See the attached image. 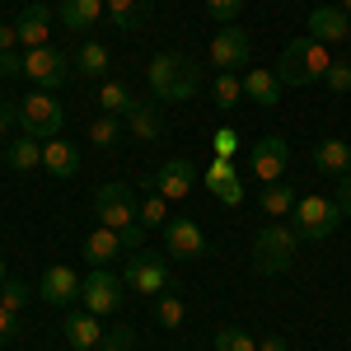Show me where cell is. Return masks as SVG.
Masks as SVG:
<instances>
[{
	"instance_id": "obj_1",
	"label": "cell",
	"mask_w": 351,
	"mask_h": 351,
	"mask_svg": "<svg viewBox=\"0 0 351 351\" xmlns=\"http://www.w3.org/2000/svg\"><path fill=\"white\" fill-rule=\"evenodd\" d=\"M145 80H150V94L160 104H188V99L202 94V66L183 52H160L150 61Z\"/></svg>"
},
{
	"instance_id": "obj_2",
	"label": "cell",
	"mask_w": 351,
	"mask_h": 351,
	"mask_svg": "<svg viewBox=\"0 0 351 351\" xmlns=\"http://www.w3.org/2000/svg\"><path fill=\"white\" fill-rule=\"evenodd\" d=\"M332 66V56H328V47L319 43V38H295V43H286V52H281V61H276V80L281 84H314L324 80V71Z\"/></svg>"
},
{
	"instance_id": "obj_3",
	"label": "cell",
	"mask_w": 351,
	"mask_h": 351,
	"mask_svg": "<svg viewBox=\"0 0 351 351\" xmlns=\"http://www.w3.org/2000/svg\"><path fill=\"white\" fill-rule=\"evenodd\" d=\"M295 248H300L295 225H281V220L263 225L258 239H253V271H258V276H281V271H291Z\"/></svg>"
},
{
	"instance_id": "obj_4",
	"label": "cell",
	"mask_w": 351,
	"mask_h": 351,
	"mask_svg": "<svg viewBox=\"0 0 351 351\" xmlns=\"http://www.w3.org/2000/svg\"><path fill=\"white\" fill-rule=\"evenodd\" d=\"M19 132L33 136V141H56L61 136V127H66V108L56 104L47 89H38V94H28V99H19Z\"/></svg>"
},
{
	"instance_id": "obj_5",
	"label": "cell",
	"mask_w": 351,
	"mask_h": 351,
	"mask_svg": "<svg viewBox=\"0 0 351 351\" xmlns=\"http://www.w3.org/2000/svg\"><path fill=\"white\" fill-rule=\"evenodd\" d=\"M94 216L108 230H127L141 216V202H136V192L127 183H104V188L94 192Z\"/></svg>"
},
{
	"instance_id": "obj_6",
	"label": "cell",
	"mask_w": 351,
	"mask_h": 351,
	"mask_svg": "<svg viewBox=\"0 0 351 351\" xmlns=\"http://www.w3.org/2000/svg\"><path fill=\"white\" fill-rule=\"evenodd\" d=\"M291 216H295V234L300 239H328V234L342 225V206L328 202V197H300Z\"/></svg>"
},
{
	"instance_id": "obj_7",
	"label": "cell",
	"mask_w": 351,
	"mask_h": 351,
	"mask_svg": "<svg viewBox=\"0 0 351 351\" xmlns=\"http://www.w3.org/2000/svg\"><path fill=\"white\" fill-rule=\"evenodd\" d=\"M122 281H127V291H141V295H164L169 291V263H164L160 253H132L127 258V271H122Z\"/></svg>"
},
{
	"instance_id": "obj_8",
	"label": "cell",
	"mask_w": 351,
	"mask_h": 351,
	"mask_svg": "<svg viewBox=\"0 0 351 351\" xmlns=\"http://www.w3.org/2000/svg\"><path fill=\"white\" fill-rule=\"evenodd\" d=\"M164 248H169V258H178V263H197V258L211 253V243H206V234H202V225L188 220V216L164 220Z\"/></svg>"
},
{
	"instance_id": "obj_9",
	"label": "cell",
	"mask_w": 351,
	"mask_h": 351,
	"mask_svg": "<svg viewBox=\"0 0 351 351\" xmlns=\"http://www.w3.org/2000/svg\"><path fill=\"white\" fill-rule=\"evenodd\" d=\"M71 56L66 52H56V47H33V52H24V75L38 89H56V84H66L71 80Z\"/></svg>"
},
{
	"instance_id": "obj_10",
	"label": "cell",
	"mask_w": 351,
	"mask_h": 351,
	"mask_svg": "<svg viewBox=\"0 0 351 351\" xmlns=\"http://www.w3.org/2000/svg\"><path fill=\"white\" fill-rule=\"evenodd\" d=\"M122 291H127V281H122V276H112L108 267H94L80 281V300H84V309H89V314H112V309L122 304Z\"/></svg>"
},
{
	"instance_id": "obj_11",
	"label": "cell",
	"mask_w": 351,
	"mask_h": 351,
	"mask_svg": "<svg viewBox=\"0 0 351 351\" xmlns=\"http://www.w3.org/2000/svg\"><path fill=\"white\" fill-rule=\"evenodd\" d=\"M253 61V43H248V33H243L239 24H225L211 38V66L216 71H239V66H248Z\"/></svg>"
},
{
	"instance_id": "obj_12",
	"label": "cell",
	"mask_w": 351,
	"mask_h": 351,
	"mask_svg": "<svg viewBox=\"0 0 351 351\" xmlns=\"http://www.w3.org/2000/svg\"><path fill=\"white\" fill-rule=\"evenodd\" d=\"M150 183V192H160L164 202H183L192 188H197V169H192V160H169L155 173V178H145Z\"/></svg>"
},
{
	"instance_id": "obj_13",
	"label": "cell",
	"mask_w": 351,
	"mask_h": 351,
	"mask_svg": "<svg viewBox=\"0 0 351 351\" xmlns=\"http://www.w3.org/2000/svg\"><path fill=\"white\" fill-rule=\"evenodd\" d=\"M248 164H253V173H258L263 183H276V178L286 173V164H291V145H286L281 136H263V141L253 145Z\"/></svg>"
},
{
	"instance_id": "obj_14",
	"label": "cell",
	"mask_w": 351,
	"mask_h": 351,
	"mask_svg": "<svg viewBox=\"0 0 351 351\" xmlns=\"http://www.w3.org/2000/svg\"><path fill=\"white\" fill-rule=\"evenodd\" d=\"M309 38H319L324 47L351 38V14L337 10V5H314V10H309Z\"/></svg>"
},
{
	"instance_id": "obj_15",
	"label": "cell",
	"mask_w": 351,
	"mask_h": 351,
	"mask_svg": "<svg viewBox=\"0 0 351 351\" xmlns=\"http://www.w3.org/2000/svg\"><path fill=\"white\" fill-rule=\"evenodd\" d=\"M38 295L47 300V304H71V300H80V276L71 267H47L43 271V281H38Z\"/></svg>"
},
{
	"instance_id": "obj_16",
	"label": "cell",
	"mask_w": 351,
	"mask_h": 351,
	"mask_svg": "<svg viewBox=\"0 0 351 351\" xmlns=\"http://www.w3.org/2000/svg\"><path fill=\"white\" fill-rule=\"evenodd\" d=\"M202 183L216 192L225 206H239V202H243V183H239V173H234V164H230V160H211V164H206V173H202Z\"/></svg>"
},
{
	"instance_id": "obj_17",
	"label": "cell",
	"mask_w": 351,
	"mask_h": 351,
	"mask_svg": "<svg viewBox=\"0 0 351 351\" xmlns=\"http://www.w3.org/2000/svg\"><path fill=\"white\" fill-rule=\"evenodd\" d=\"M127 248H122V234L117 230H108V225H94L89 234H84V258L94 263V267H108V263H117Z\"/></svg>"
},
{
	"instance_id": "obj_18",
	"label": "cell",
	"mask_w": 351,
	"mask_h": 351,
	"mask_svg": "<svg viewBox=\"0 0 351 351\" xmlns=\"http://www.w3.org/2000/svg\"><path fill=\"white\" fill-rule=\"evenodd\" d=\"M314 169L328 173V178H342L351 173V141H337V136H324L314 145Z\"/></svg>"
},
{
	"instance_id": "obj_19",
	"label": "cell",
	"mask_w": 351,
	"mask_h": 351,
	"mask_svg": "<svg viewBox=\"0 0 351 351\" xmlns=\"http://www.w3.org/2000/svg\"><path fill=\"white\" fill-rule=\"evenodd\" d=\"M14 28H19V43H24L28 52H33V47H52V43H47V33H52V10H47V5H28L24 14L14 19Z\"/></svg>"
},
{
	"instance_id": "obj_20",
	"label": "cell",
	"mask_w": 351,
	"mask_h": 351,
	"mask_svg": "<svg viewBox=\"0 0 351 351\" xmlns=\"http://www.w3.org/2000/svg\"><path fill=\"white\" fill-rule=\"evenodd\" d=\"M43 169L52 173V178H75L80 173V150L71 145V141H43Z\"/></svg>"
},
{
	"instance_id": "obj_21",
	"label": "cell",
	"mask_w": 351,
	"mask_h": 351,
	"mask_svg": "<svg viewBox=\"0 0 351 351\" xmlns=\"http://www.w3.org/2000/svg\"><path fill=\"white\" fill-rule=\"evenodd\" d=\"M66 342L75 351H99V342H104V328H99V314H89V309H80V314H71L66 319Z\"/></svg>"
},
{
	"instance_id": "obj_22",
	"label": "cell",
	"mask_w": 351,
	"mask_h": 351,
	"mask_svg": "<svg viewBox=\"0 0 351 351\" xmlns=\"http://www.w3.org/2000/svg\"><path fill=\"white\" fill-rule=\"evenodd\" d=\"M127 132H132L136 141H164V136H169V122H164L160 99H155V104H141V108L127 117Z\"/></svg>"
},
{
	"instance_id": "obj_23",
	"label": "cell",
	"mask_w": 351,
	"mask_h": 351,
	"mask_svg": "<svg viewBox=\"0 0 351 351\" xmlns=\"http://www.w3.org/2000/svg\"><path fill=\"white\" fill-rule=\"evenodd\" d=\"M99 108L108 112V117H132L136 108H141V99L132 94V84H122V80H104L99 84Z\"/></svg>"
},
{
	"instance_id": "obj_24",
	"label": "cell",
	"mask_w": 351,
	"mask_h": 351,
	"mask_svg": "<svg viewBox=\"0 0 351 351\" xmlns=\"http://www.w3.org/2000/svg\"><path fill=\"white\" fill-rule=\"evenodd\" d=\"M104 14H108L104 0H61V5H56V19L66 28H94Z\"/></svg>"
},
{
	"instance_id": "obj_25",
	"label": "cell",
	"mask_w": 351,
	"mask_h": 351,
	"mask_svg": "<svg viewBox=\"0 0 351 351\" xmlns=\"http://www.w3.org/2000/svg\"><path fill=\"white\" fill-rule=\"evenodd\" d=\"M243 99H253L258 108H276L281 80H276L271 71H243Z\"/></svg>"
},
{
	"instance_id": "obj_26",
	"label": "cell",
	"mask_w": 351,
	"mask_h": 351,
	"mask_svg": "<svg viewBox=\"0 0 351 351\" xmlns=\"http://www.w3.org/2000/svg\"><path fill=\"white\" fill-rule=\"evenodd\" d=\"M104 5H108L112 28H122V33H136V28L150 19V5H155V0H104Z\"/></svg>"
},
{
	"instance_id": "obj_27",
	"label": "cell",
	"mask_w": 351,
	"mask_h": 351,
	"mask_svg": "<svg viewBox=\"0 0 351 351\" xmlns=\"http://www.w3.org/2000/svg\"><path fill=\"white\" fill-rule=\"evenodd\" d=\"M75 71H80L84 80H104V75H108V47L89 38L80 52H75Z\"/></svg>"
},
{
	"instance_id": "obj_28",
	"label": "cell",
	"mask_w": 351,
	"mask_h": 351,
	"mask_svg": "<svg viewBox=\"0 0 351 351\" xmlns=\"http://www.w3.org/2000/svg\"><path fill=\"white\" fill-rule=\"evenodd\" d=\"M5 160H10V169H19V173L38 169V164H43V141H33V136H19V141H10Z\"/></svg>"
},
{
	"instance_id": "obj_29",
	"label": "cell",
	"mask_w": 351,
	"mask_h": 351,
	"mask_svg": "<svg viewBox=\"0 0 351 351\" xmlns=\"http://www.w3.org/2000/svg\"><path fill=\"white\" fill-rule=\"evenodd\" d=\"M211 99H216V108H239V99H243V80H239V71H216V84H211Z\"/></svg>"
},
{
	"instance_id": "obj_30",
	"label": "cell",
	"mask_w": 351,
	"mask_h": 351,
	"mask_svg": "<svg viewBox=\"0 0 351 351\" xmlns=\"http://www.w3.org/2000/svg\"><path fill=\"white\" fill-rule=\"evenodd\" d=\"M122 136H127V122H122V117H108V112H99V117L89 122V141H94L99 150H112Z\"/></svg>"
},
{
	"instance_id": "obj_31",
	"label": "cell",
	"mask_w": 351,
	"mask_h": 351,
	"mask_svg": "<svg viewBox=\"0 0 351 351\" xmlns=\"http://www.w3.org/2000/svg\"><path fill=\"white\" fill-rule=\"evenodd\" d=\"M295 202L300 197L286 188V183H267V188H263V211H267V216H291Z\"/></svg>"
},
{
	"instance_id": "obj_32",
	"label": "cell",
	"mask_w": 351,
	"mask_h": 351,
	"mask_svg": "<svg viewBox=\"0 0 351 351\" xmlns=\"http://www.w3.org/2000/svg\"><path fill=\"white\" fill-rule=\"evenodd\" d=\"M183 319H188V309H183V300L173 295V291L155 295V324L160 328H183Z\"/></svg>"
},
{
	"instance_id": "obj_33",
	"label": "cell",
	"mask_w": 351,
	"mask_h": 351,
	"mask_svg": "<svg viewBox=\"0 0 351 351\" xmlns=\"http://www.w3.org/2000/svg\"><path fill=\"white\" fill-rule=\"evenodd\" d=\"M216 351H258V337H253L248 328H220Z\"/></svg>"
},
{
	"instance_id": "obj_34",
	"label": "cell",
	"mask_w": 351,
	"mask_h": 351,
	"mask_svg": "<svg viewBox=\"0 0 351 351\" xmlns=\"http://www.w3.org/2000/svg\"><path fill=\"white\" fill-rule=\"evenodd\" d=\"M33 295H38V291H33L28 281H19V276L0 286V304H5V309H14V314H19V309H24V304H28Z\"/></svg>"
},
{
	"instance_id": "obj_35",
	"label": "cell",
	"mask_w": 351,
	"mask_h": 351,
	"mask_svg": "<svg viewBox=\"0 0 351 351\" xmlns=\"http://www.w3.org/2000/svg\"><path fill=\"white\" fill-rule=\"evenodd\" d=\"M243 5H248V0H206V14H211L216 24H239Z\"/></svg>"
},
{
	"instance_id": "obj_36",
	"label": "cell",
	"mask_w": 351,
	"mask_h": 351,
	"mask_svg": "<svg viewBox=\"0 0 351 351\" xmlns=\"http://www.w3.org/2000/svg\"><path fill=\"white\" fill-rule=\"evenodd\" d=\"M324 84L332 94H351V61H332L324 71Z\"/></svg>"
},
{
	"instance_id": "obj_37",
	"label": "cell",
	"mask_w": 351,
	"mask_h": 351,
	"mask_svg": "<svg viewBox=\"0 0 351 351\" xmlns=\"http://www.w3.org/2000/svg\"><path fill=\"white\" fill-rule=\"evenodd\" d=\"M132 347H136V332H132V328H104L99 351H132Z\"/></svg>"
},
{
	"instance_id": "obj_38",
	"label": "cell",
	"mask_w": 351,
	"mask_h": 351,
	"mask_svg": "<svg viewBox=\"0 0 351 351\" xmlns=\"http://www.w3.org/2000/svg\"><path fill=\"white\" fill-rule=\"evenodd\" d=\"M211 145H216V160H234V155H239V132H234V127H220V132L211 136Z\"/></svg>"
},
{
	"instance_id": "obj_39",
	"label": "cell",
	"mask_w": 351,
	"mask_h": 351,
	"mask_svg": "<svg viewBox=\"0 0 351 351\" xmlns=\"http://www.w3.org/2000/svg\"><path fill=\"white\" fill-rule=\"evenodd\" d=\"M141 225H145V230H155V225H164V197L160 192H150V202H141Z\"/></svg>"
},
{
	"instance_id": "obj_40",
	"label": "cell",
	"mask_w": 351,
	"mask_h": 351,
	"mask_svg": "<svg viewBox=\"0 0 351 351\" xmlns=\"http://www.w3.org/2000/svg\"><path fill=\"white\" fill-rule=\"evenodd\" d=\"M117 234H122V248H127V253H141V248H145V225H141V220L127 225V230H117Z\"/></svg>"
},
{
	"instance_id": "obj_41",
	"label": "cell",
	"mask_w": 351,
	"mask_h": 351,
	"mask_svg": "<svg viewBox=\"0 0 351 351\" xmlns=\"http://www.w3.org/2000/svg\"><path fill=\"white\" fill-rule=\"evenodd\" d=\"M14 75H24V56L19 52H0V80H14Z\"/></svg>"
},
{
	"instance_id": "obj_42",
	"label": "cell",
	"mask_w": 351,
	"mask_h": 351,
	"mask_svg": "<svg viewBox=\"0 0 351 351\" xmlns=\"http://www.w3.org/2000/svg\"><path fill=\"white\" fill-rule=\"evenodd\" d=\"M337 206H342V216H351V173H342L337 178V197H332Z\"/></svg>"
},
{
	"instance_id": "obj_43",
	"label": "cell",
	"mask_w": 351,
	"mask_h": 351,
	"mask_svg": "<svg viewBox=\"0 0 351 351\" xmlns=\"http://www.w3.org/2000/svg\"><path fill=\"white\" fill-rule=\"evenodd\" d=\"M14 47H19V28L0 24V52H14Z\"/></svg>"
},
{
	"instance_id": "obj_44",
	"label": "cell",
	"mask_w": 351,
	"mask_h": 351,
	"mask_svg": "<svg viewBox=\"0 0 351 351\" xmlns=\"http://www.w3.org/2000/svg\"><path fill=\"white\" fill-rule=\"evenodd\" d=\"M14 122H19V112H14V104H10V99H0V136L10 132Z\"/></svg>"
},
{
	"instance_id": "obj_45",
	"label": "cell",
	"mask_w": 351,
	"mask_h": 351,
	"mask_svg": "<svg viewBox=\"0 0 351 351\" xmlns=\"http://www.w3.org/2000/svg\"><path fill=\"white\" fill-rule=\"evenodd\" d=\"M10 337H14V309L0 304V342H10Z\"/></svg>"
},
{
	"instance_id": "obj_46",
	"label": "cell",
	"mask_w": 351,
	"mask_h": 351,
	"mask_svg": "<svg viewBox=\"0 0 351 351\" xmlns=\"http://www.w3.org/2000/svg\"><path fill=\"white\" fill-rule=\"evenodd\" d=\"M258 351H286V337H276V332L271 337H258Z\"/></svg>"
},
{
	"instance_id": "obj_47",
	"label": "cell",
	"mask_w": 351,
	"mask_h": 351,
	"mask_svg": "<svg viewBox=\"0 0 351 351\" xmlns=\"http://www.w3.org/2000/svg\"><path fill=\"white\" fill-rule=\"evenodd\" d=\"M337 10H347V14H351V0H337Z\"/></svg>"
},
{
	"instance_id": "obj_48",
	"label": "cell",
	"mask_w": 351,
	"mask_h": 351,
	"mask_svg": "<svg viewBox=\"0 0 351 351\" xmlns=\"http://www.w3.org/2000/svg\"><path fill=\"white\" fill-rule=\"evenodd\" d=\"M0 286H5V263H0Z\"/></svg>"
}]
</instances>
